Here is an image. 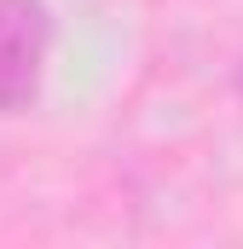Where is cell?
<instances>
[{
	"mask_svg": "<svg viewBox=\"0 0 243 249\" xmlns=\"http://www.w3.org/2000/svg\"><path fill=\"white\" fill-rule=\"evenodd\" d=\"M52 41L58 29L47 0H0V116H23L41 105Z\"/></svg>",
	"mask_w": 243,
	"mask_h": 249,
	"instance_id": "6da1fadb",
	"label": "cell"
},
{
	"mask_svg": "<svg viewBox=\"0 0 243 249\" xmlns=\"http://www.w3.org/2000/svg\"><path fill=\"white\" fill-rule=\"evenodd\" d=\"M232 93H238V105H243V58H238V70H232Z\"/></svg>",
	"mask_w": 243,
	"mask_h": 249,
	"instance_id": "7a4b0ae2",
	"label": "cell"
}]
</instances>
